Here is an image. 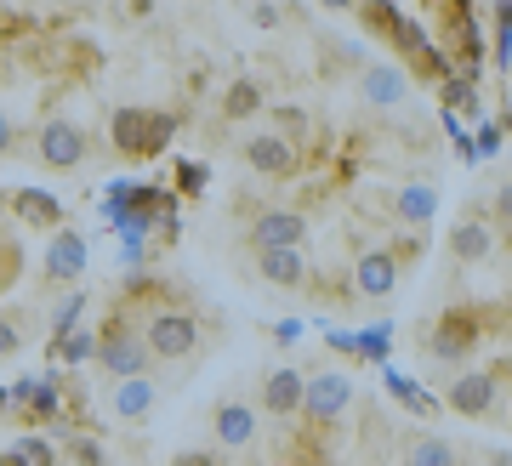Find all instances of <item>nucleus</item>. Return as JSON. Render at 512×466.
Here are the masks:
<instances>
[{
    "label": "nucleus",
    "mask_w": 512,
    "mask_h": 466,
    "mask_svg": "<svg viewBox=\"0 0 512 466\" xmlns=\"http://www.w3.org/2000/svg\"><path fill=\"white\" fill-rule=\"evenodd\" d=\"M171 131H177L171 114H148V108H120V114H114V143L126 148L131 160L160 154V148L171 143Z\"/></svg>",
    "instance_id": "obj_1"
},
{
    "label": "nucleus",
    "mask_w": 512,
    "mask_h": 466,
    "mask_svg": "<svg viewBox=\"0 0 512 466\" xmlns=\"http://www.w3.org/2000/svg\"><path fill=\"white\" fill-rule=\"evenodd\" d=\"M302 233H308V222H302L296 211H262L251 222V245L262 256H268V251H296V245H302Z\"/></svg>",
    "instance_id": "obj_2"
},
{
    "label": "nucleus",
    "mask_w": 512,
    "mask_h": 466,
    "mask_svg": "<svg viewBox=\"0 0 512 466\" xmlns=\"http://www.w3.org/2000/svg\"><path fill=\"white\" fill-rule=\"evenodd\" d=\"M348 404H353V381L348 376H313V381H302V410H308L313 421H336Z\"/></svg>",
    "instance_id": "obj_3"
},
{
    "label": "nucleus",
    "mask_w": 512,
    "mask_h": 466,
    "mask_svg": "<svg viewBox=\"0 0 512 466\" xmlns=\"http://www.w3.org/2000/svg\"><path fill=\"white\" fill-rule=\"evenodd\" d=\"M473 347H478V319H473V313H467V307L444 313V324L433 330V359L456 364V359H467Z\"/></svg>",
    "instance_id": "obj_4"
},
{
    "label": "nucleus",
    "mask_w": 512,
    "mask_h": 466,
    "mask_svg": "<svg viewBox=\"0 0 512 466\" xmlns=\"http://www.w3.org/2000/svg\"><path fill=\"white\" fill-rule=\"evenodd\" d=\"M194 341H200V324H194V319H183V313H160V319L148 324L143 347H154L160 359H183Z\"/></svg>",
    "instance_id": "obj_5"
},
{
    "label": "nucleus",
    "mask_w": 512,
    "mask_h": 466,
    "mask_svg": "<svg viewBox=\"0 0 512 466\" xmlns=\"http://www.w3.org/2000/svg\"><path fill=\"white\" fill-rule=\"evenodd\" d=\"M40 160L52 165V171H69V165L86 160V137H80V126H69V120H52V126L40 131Z\"/></svg>",
    "instance_id": "obj_6"
},
{
    "label": "nucleus",
    "mask_w": 512,
    "mask_h": 466,
    "mask_svg": "<svg viewBox=\"0 0 512 466\" xmlns=\"http://www.w3.org/2000/svg\"><path fill=\"white\" fill-rule=\"evenodd\" d=\"M46 273H52V279H80V273H86V239H80V233H57L52 239V251H46Z\"/></svg>",
    "instance_id": "obj_7"
},
{
    "label": "nucleus",
    "mask_w": 512,
    "mask_h": 466,
    "mask_svg": "<svg viewBox=\"0 0 512 466\" xmlns=\"http://www.w3.org/2000/svg\"><path fill=\"white\" fill-rule=\"evenodd\" d=\"M245 160H251L256 171H268V177H285V171H296V148L285 143V137H251V143H245Z\"/></svg>",
    "instance_id": "obj_8"
},
{
    "label": "nucleus",
    "mask_w": 512,
    "mask_h": 466,
    "mask_svg": "<svg viewBox=\"0 0 512 466\" xmlns=\"http://www.w3.org/2000/svg\"><path fill=\"white\" fill-rule=\"evenodd\" d=\"M97 359H103V370H114V376H137L143 370V359H148V347L137 336H109L103 347H97Z\"/></svg>",
    "instance_id": "obj_9"
},
{
    "label": "nucleus",
    "mask_w": 512,
    "mask_h": 466,
    "mask_svg": "<svg viewBox=\"0 0 512 466\" xmlns=\"http://www.w3.org/2000/svg\"><path fill=\"white\" fill-rule=\"evenodd\" d=\"M450 410L461 415H490L495 410V376H461L450 387Z\"/></svg>",
    "instance_id": "obj_10"
},
{
    "label": "nucleus",
    "mask_w": 512,
    "mask_h": 466,
    "mask_svg": "<svg viewBox=\"0 0 512 466\" xmlns=\"http://www.w3.org/2000/svg\"><path fill=\"white\" fill-rule=\"evenodd\" d=\"M353 279H359V290H365V296H387V290H393V279H399V262H393V251H370L365 262H359V273H353Z\"/></svg>",
    "instance_id": "obj_11"
},
{
    "label": "nucleus",
    "mask_w": 512,
    "mask_h": 466,
    "mask_svg": "<svg viewBox=\"0 0 512 466\" xmlns=\"http://www.w3.org/2000/svg\"><path fill=\"white\" fill-rule=\"evenodd\" d=\"M217 438L222 444H251L256 438V415L245 404H222L217 410Z\"/></svg>",
    "instance_id": "obj_12"
},
{
    "label": "nucleus",
    "mask_w": 512,
    "mask_h": 466,
    "mask_svg": "<svg viewBox=\"0 0 512 466\" xmlns=\"http://www.w3.org/2000/svg\"><path fill=\"white\" fill-rule=\"evenodd\" d=\"M268 410H279V415H291V410H302V376L296 370H274L268 376Z\"/></svg>",
    "instance_id": "obj_13"
},
{
    "label": "nucleus",
    "mask_w": 512,
    "mask_h": 466,
    "mask_svg": "<svg viewBox=\"0 0 512 466\" xmlns=\"http://www.w3.org/2000/svg\"><path fill=\"white\" fill-rule=\"evenodd\" d=\"M365 97L370 103H404V80H399V69H387V63H376V69L365 74Z\"/></svg>",
    "instance_id": "obj_14"
},
{
    "label": "nucleus",
    "mask_w": 512,
    "mask_h": 466,
    "mask_svg": "<svg viewBox=\"0 0 512 466\" xmlns=\"http://www.w3.org/2000/svg\"><path fill=\"white\" fill-rule=\"evenodd\" d=\"M18 216H29V222H40V228H57V199L40 194V188H18Z\"/></svg>",
    "instance_id": "obj_15"
},
{
    "label": "nucleus",
    "mask_w": 512,
    "mask_h": 466,
    "mask_svg": "<svg viewBox=\"0 0 512 466\" xmlns=\"http://www.w3.org/2000/svg\"><path fill=\"white\" fill-rule=\"evenodd\" d=\"M148 404H154V387H148L143 376H131L126 387H120V393H114V410L126 415V421H137V415H143Z\"/></svg>",
    "instance_id": "obj_16"
},
{
    "label": "nucleus",
    "mask_w": 512,
    "mask_h": 466,
    "mask_svg": "<svg viewBox=\"0 0 512 466\" xmlns=\"http://www.w3.org/2000/svg\"><path fill=\"white\" fill-rule=\"evenodd\" d=\"M262 273H268L274 285H296V279H302V251H268L262 256Z\"/></svg>",
    "instance_id": "obj_17"
},
{
    "label": "nucleus",
    "mask_w": 512,
    "mask_h": 466,
    "mask_svg": "<svg viewBox=\"0 0 512 466\" xmlns=\"http://www.w3.org/2000/svg\"><path fill=\"white\" fill-rule=\"evenodd\" d=\"M450 245H456V256H461V262H478V256L490 251V233H484V222H461Z\"/></svg>",
    "instance_id": "obj_18"
},
{
    "label": "nucleus",
    "mask_w": 512,
    "mask_h": 466,
    "mask_svg": "<svg viewBox=\"0 0 512 466\" xmlns=\"http://www.w3.org/2000/svg\"><path fill=\"white\" fill-rule=\"evenodd\" d=\"M387 336H393V324L359 330V336H348V353H365V359H376V364H382V359H387Z\"/></svg>",
    "instance_id": "obj_19"
},
{
    "label": "nucleus",
    "mask_w": 512,
    "mask_h": 466,
    "mask_svg": "<svg viewBox=\"0 0 512 466\" xmlns=\"http://www.w3.org/2000/svg\"><path fill=\"white\" fill-rule=\"evenodd\" d=\"M433 205H439V194H433V188H404V194H399V216H404V222H427V216H433Z\"/></svg>",
    "instance_id": "obj_20"
},
{
    "label": "nucleus",
    "mask_w": 512,
    "mask_h": 466,
    "mask_svg": "<svg viewBox=\"0 0 512 466\" xmlns=\"http://www.w3.org/2000/svg\"><path fill=\"white\" fill-rule=\"evenodd\" d=\"M404 466H456V449L444 444V438H421L416 449H410V461Z\"/></svg>",
    "instance_id": "obj_21"
},
{
    "label": "nucleus",
    "mask_w": 512,
    "mask_h": 466,
    "mask_svg": "<svg viewBox=\"0 0 512 466\" xmlns=\"http://www.w3.org/2000/svg\"><path fill=\"white\" fill-rule=\"evenodd\" d=\"M256 103H262V97H256V86H251V80H239V86H228V97H222V114L245 120V114H251Z\"/></svg>",
    "instance_id": "obj_22"
},
{
    "label": "nucleus",
    "mask_w": 512,
    "mask_h": 466,
    "mask_svg": "<svg viewBox=\"0 0 512 466\" xmlns=\"http://www.w3.org/2000/svg\"><path fill=\"white\" fill-rule=\"evenodd\" d=\"M387 387H393V398H404V404H416V410H433V398L421 393L410 376H399V370H387Z\"/></svg>",
    "instance_id": "obj_23"
},
{
    "label": "nucleus",
    "mask_w": 512,
    "mask_h": 466,
    "mask_svg": "<svg viewBox=\"0 0 512 466\" xmlns=\"http://www.w3.org/2000/svg\"><path fill=\"white\" fill-rule=\"evenodd\" d=\"M92 353H97V336H92V330H69V336H63V359H69V364L92 359Z\"/></svg>",
    "instance_id": "obj_24"
},
{
    "label": "nucleus",
    "mask_w": 512,
    "mask_h": 466,
    "mask_svg": "<svg viewBox=\"0 0 512 466\" xmlns=\"http://www.w3.org/2000/svg\"><path fill=\"white\" fill-rule=\"evenodd\" d=\"M80 307H86V296H69V302L57 307V319H52V336H57V341H63V336L74 330V319H80Z\"/></svg>",
    "instance_id": "obj_25"
},
{
    "label": "nucleus",
    "mask_w": 512,
    "mask_h": 466,
    "mask_svg": "<svg viewBox=\"0 0 512 466\" xmlns=\"http://www.w3.org/2000/svg\"><path fill=\"white\" fill-rule=\"evenodd\" d=\"M473 154H478V160L501 154V126H478V131H473Z\"/></svg>",
    "instance_id": "obj_26"
},
{
    "label": "nucleus",
    "mask_w": 512,
    "mask_h": 466,
    "mask_svg": "<svg viewBox=\"0 0 512 466\" xmlns=\"http://www.w3.org/2000/svg\"><path fill=\"white\" fill-rule=\"evenodd\" d=\"M12 455H18V461H23V466H52V449L40 444V438H23V444H18V449H12Z\"/></svg>",
    "instance_id": "obj_27"
},
{
    "label": "nucleus",
    "mask_w": 512,
    "mask_h": 466,
    "mask_svg": "<svg viewBox=\"0 0 512 466\" xmlns=\"http://www.w3.org/2000/svg\"><path fill=\"white\" fill-rule=\"evenodd\" d=\"M18 268H23L18 245H6V239H0V290H6V285H12V279H18Z\"/></svg>",
    "instance_id": "obj_28"
},
{
    "label": "nucleus",
    "mask_w": 512,
    "mask_h": 466,
    "mask_svg": "<svg viewBox=\"0 0 512 466\" xmlns=\"http://www.w3.org/2000/svg\"><path fill=\"white\" fill-rule=\"evenodd\" d=\"M444 103L450 108H461V103L473 108V80H444Z\"/></svg>",
    "instance_id": "obj_29"
},
{
    "label": "nucleus",
    "mask_w": 512,
    "mask_h": 466,
    "mask_svg": "<svg viewBox=\"0 0 512 466\" xmlns=\"http://www.w3.org/2000/svg\"><path fill=\"white\" fill-rule=\"evenodd\" d=\"M35 387H40V381H18V387H6V404H18V410H23V404H35Z\"/></svg>",
    "instance_id": "obj_30"
},
{
    "label": "nucleus",
    "mask_w": 512,
    "mask_h": 466,
    "mask_svg": "<svg viewBox=\"0 0 512 466\" xmlns=\"http://www.w3.org/2000/svg\"><path fill=\"white\" fill-rule=\"evenodd\" d=\"M177 177H183V188H194V194H200V188H205V165H183Z\"/></svg>",
    "instance_id": "obj_31"
},
{
    "label": "nucleus",
    "mask_w": 512,
    "mask_h": 466,
    "mask_svg": "<svg viewBox=\"0 0 512 466\" xmlns=\"http://www.w3.org/2000/svg\"><path fill=\"white\" fill-rule=\"evenodd\" d=\"M6 353H18V330L0 319V359H6Z\"/></svg>",
    "instance_id": "obj_32"
},
{
    "label": "nucleus",
    "mask_w": 512,
    "mask_h": 466,
    "mask_svg": "<svg viewBox=\"0 0 512 466\" xmlns=\"http://www.w3.org/2000/svg\"><path fill=\"white\" fill-rule=\"evenodd\" d=\"M74 461H80V466H97L103 455H97V444H74Z\"/></svg>",
    "instance_id": "obj_33"
},
{
    "label": "nucleus",
    "mask_w": 512,
    "mask_h": 466,
    "mask_svg": "<svg viewBox=\"0 0 512 466\" xmlns=\"http://www.w3.org/2000/svg\"><path fill=\"white\" fill-rule=\"evenodd\" d=\"M12 148V114H0V154Z\"/></svg>",
    "instance_id": "obj_34"
},
{
    "label": "nucleus",
    "mask_w": 512,
    "mask_h": 466,
    "mask_svg": "<svg viewBox=\"0 0 512 466\" xmlns=\"http://www.w3.org/2000/svg\"><path fill=\"white\" fill-rule=\"evenodd\" d=\"M171 466H211V455H177Z\"/></svg>",
    "instance_id": "obj_35"
},
{
    "label": "nucleus",
    "mask_w": 512,
    "mask_h": 466,
    "mask_svg": "<svg viewBox=\"0 0 512 466\" xmlns=\"http://www.w3.org/2000/svg\"><path fill=\"white\" fill-rule=\"evenodd\" d=\"M0 466H23V461H18V455H0Z\"/></svg>",
    "instance_id": "obj_36"
},
{
    "label": "nucleus",
    "mask_w": 512,
    "mask_h": 466,
    "mask_svg": "<svg viewBox=\"0 0 512 466\" xmlns=\"http://www.w3.org/2000/svg\"><path fill=\"white\" fill-rule=\"evenodd\" d=\"M490 466H512V461H507V455H495V461H490Z\"/></svg>",
    "instance_id": "obj_37"
}]
</instances>
